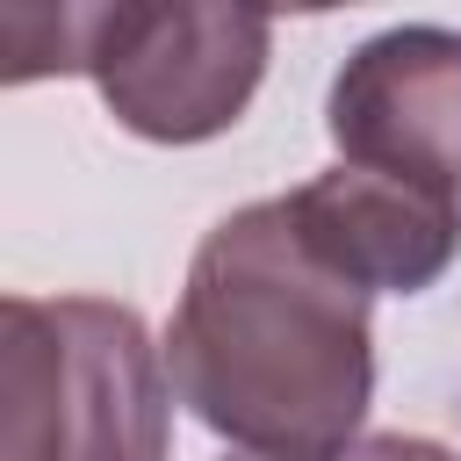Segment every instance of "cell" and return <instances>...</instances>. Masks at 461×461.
Returning a JSON list of instances; mask_svg holds the SVG:
<instances>
[{
    "label": "cell",
    "mask_w": 461,
    "mask_h": 461,
    "mask_svg": "<svg viewBox=\"0 0 461 461\" xmlns=\"http://www.w3.org/2000/svg\"><path fill=\"white\" fill-rule=\"evenodd\" d=\"M303 245L360 295H418L461 252V202L396 173L331 166L288 194Z\"/></svg>",
    "instance_id": "5"
},
{
    "label": "cell",
    "mask_w": 461,
    "mask_h": 461,
    "mask_svg": "<svg viewBox=\"0 0 461 461\" xmlns=\"http://www.w3.org/2000/svg\"><path fill=\"white\" fill-rule=\"evenodd\" d=\"M173 382L144 317L101 295L0 303V461H166Z\"/></svg>",
    "instance_id": "3"
},
{
    "label": "cell",
    "mask_w": 461,
    "mask_h": 461,
    "mask_svg": "<svg viewBox=\"0 0 461 461\" xmlns=\"http://www.w3.org/2000/svg\"><path fill=\"white\" fill-rule=\"evenodd\" d=\"M324 122L346 166L461 194V29L403 22L367 36L339 65Z\"/></svg>",
    "instance_id": "4"
},
{
    "label": "cell",
    "mask_w": 461,
    "mask_h": 461,
    "mask_svg": "<svg viewBox=\"0 0 461 461\" xmlns=\"http://www.w3.org/2000/svg\"><path fill=\"white\" fill-rule=\"evenodd\" d=\"M7 86L43 72H86L108 115L151 144H202L230 130L267 72L274 22L252 7H7Z\"/></svg>",
    "instance_id": "2"
},
{
    "label": "cell",
    "mask_w": 461,
    "mask_h": 461,
    "mask_svg": "<svg viewBox=\"0 0 461 461\" xmlns=\"http://www.w3.org/2000/svg\"><path fill=\"white\" fill-rule=\"evenodd\" d=\"M166 382L238 454L324 461L353 447L375 396L367 295L303 245L288 194L230 209L194 245Z\"/></svg>",
    "instance_id": "1"
},
{
    "label": "cell",
    "mask_w": 461,
    "mask_h": 461,
    "mask_svg": "<svg viewBox=\"0 0 461 461\" xmlns=\"http://www.w3.org/2000/svg\"><path fill=\"white\" fill-rule=\"evenodd\" d=\"M230 461H274V454H230ZM324 461H454V454L418 432H375V439H353L346 454H324Z\"/></svg>",
    "instance_id": "6"
}]
</instances>
